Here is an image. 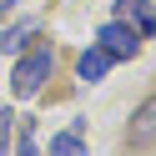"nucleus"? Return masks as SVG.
Returning <instances> with one entry per match:
<instances>
[{
    "mask_svg": "<svg viewBox=\"0 0 156 156\" xmlns=\"http://www.w3.org/2000/svg\"><path fill=\"white\" fill-rule=\"evenodd\" d=\"M106 66H111V55H106L101 45H91V51H81V61H76V76H81V81H101Z\"/></svg>",
    "mask_w": 156,
    "mask_h": 156,
    "instance_id": "nucleus-4",
    "label": "nucleus"
},
{
    "mask_svg": "<svg viewBox=\"0 0 156 156\" xmlns=\"http://www.w3.org/2000/svg\"><path fill=\"white\" fill-rule=\"evenodd\" d=\"M10 5H15V0H0V15H10Z\"/></svg>",
    "mask_w": 156,
    "mask_h": 156,
    "instance_id": "nucleus-9",
    "label": "nucleus"
},
{
    "mask_svg": "<svg viewBox=\"0 0 156 156\" xmlns=\"http://www.w3.org/2000/svg\"><path fill=\"white\" fill-rule=\"evenodd\" d=\"M20 156H35V136H30V126H25V136H20Z\"/></svg>",
    "mask_w": 156,
    "mask_h": 156,
    "instance_id": "nucleus-8",
    "label": "nucleus"
},
{
    "mask_svg": "<svg viewBox=\"0 0 156 156\" xmlns=\"http://www.w3.org/2000/svg\"><path fill=\"white\" fill-rule=\"evenodd\" d=\"M116 20H126L141 41H146V35H156V10L146 5V0H116Z\"/></svg>",
    "mask_w": 156,
    "mask_h": 156,
    "instance_id": "nucleus-3",
    "label": "nucleus"
},
{
    "mask_svg": "<svg viewBox=\"0 0 156 156\" xmlns=\"http://www.w3.org/2000/svg\"><path fill=\"white\" fill-rule=\"evenodd\" d=\"M96 45H101L111 61H131V55L141 51V35H136L126 20H111V25H101V30H96Z\"/></svg>",
    "mask_w": 156,
    "mask_h": 156,
    "instance_id": "nucleus-2",
    "label": "nucleus"
},
{
    "mask_svg": "<svg viewBox=\"0 0 156 156\" xmlns=\"http://www.w3.org/2000/svg\"><path fill=\"white\" fill-rule=\"evenodd\" d=\"M30 35H35V25H30V20H20V25H5V30H0V55L20 51V45L30 41Z\"/></svg>",
    "mask_w": 156,
    "mask_h": 156,
    "instance_id": "nucleus-5",
    "label": "nucleus"
},
{
    "mask_svg": "<svg viewBox=\"0 0 156 156\" xmlns=\"http://www.w3.org/2000/svg\"><path fill=\"white\" fill-rule=\"evenodd\" d=\"M51 156H86V146H81V126H71V131H61L51 141Z\"/></svg>",
    "mask_w": 156,
    "mask_h": 156,
    "instance_id": "nucleus-6",
    "label": "nucleus"
},
{
    "mask_svg": "<svg viewBox=\"0 0 156 156\" xmlns=\"http://www.w3.org/2000/svg\"><path fill=\"white\" fill-rule=\"evenodd\" d=\"M51 66H55V55L45 51V45L30 51L20 66H15V76H10V81H15V96H35V91L45 86V76H51Z\"/></svg>",
    "mask_w": 156,
    "mask_h": 156,
    "instance_id": "nucleus-1",
    "label": "nucleus"
},
{
    "mask_svg": "<svg viewBox=\"0 0 156 156\" xmlns=\"http://www.w3.org/2000/svg\"><path fill=\"white\" fill-rule=\"evenodd\" d=\"M10 121H15L10 111H0V151H5V141H10Z\"/></svg>",
    "mask_w": 156,
    "mask_h": 156,
    "instance_id": "nucleus-7",
    "label": "nucleus"
}]
</instances>
